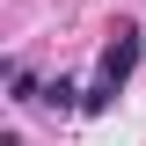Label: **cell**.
<instances>
[{"label": "cell", "mask_w": 146, "mask_h": 146, "mask_svg": "<svg viewBox=\"0 0 146 146\" xmlns=\"http://www.w3.org/2000/svg\"><path fill=\"white\" fill-rule=\"evenodd\" d=\"M139 51H146V44H139V29H117V44L102 51V80H110V88H124V80H131Z\"/></svg>", "instance_id": "cell-1"}, {"label": "cell", "mask_w": 146, "mask_h": 146, "mask_svg": "<svg viewBox=\"0 0 146 146\" xmlns=\"http://www.w3.org/2000/svg\"><path fill=\"white\" fill-rule=\"evenodd\" d=\"M7 95H15V102H44V95H36V80H29L22 66H7Z\"/></svg>", "instance_id": "cell-2"}, {"label": "cell", "mask_w": 146, "mask_h": 146, "mask_svg": "<svg viewBox=\"0 0 146 146\" xmlns=\"http://www.w3.org/2000/svg\"><path fill=\"white\" fill-rule=\"evenodd\" d=\"M73 95H80V88H73V80H51V88H44V102H51L58 117H66V110H80V102H73Z\"/></svg>", "instance_id": "cell-3"}]
</instances>
